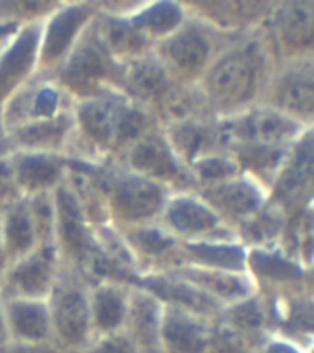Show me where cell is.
Masks as SVG:
<instances>
[{"mask_svg":"<svg viewBox=\"0 0 314 353\" xmlns=\"http://www.w3.org/2000/svg\"><path fill=\"white\" fill-rule=\"evenodd\" d=\"M158 223L180 243L237 237L197 190L171 193Z\"/></svg>","mask_w":314,"mask_h":353,"instance_id":"obj_14","label":"cell"},{"mask_svg":"<svg viewBox=\"0 0 314 353\" xmlns=\"http://www.w3.org/2000/svg\"><path fill=\"white\" fill-rule=\"evenodd\" d=\"M291 148L247 143V145H237V148L231 149L230 153L237 160V164L241 168V173L261 182L264 188H269L270 192V186L274 184L275 176L285 164L286 154H289Z\"/></svg>","mask_w":314,"mask_h":353,"instance_id":"obj_38","label":"cell"},{"mask_svg":"<svg viewBox=\"0 0 314 353\" xmlns=\"http://www.w3.org/2000/svg\"><path fill=\"white\" fill-rule=\"evenodd\" d=\"M171 272L193 283L222 309L258 292V287L247 272L202 269V267H193V265H180Z\"/></svg>","mask_w":314,"mask_h":353,"instance_id":"obj_31","label":"cell"},{"mask_svg":"<svg viewBox=\"0 0 314 353\" xmlns=\"http://www.w3.org/2000/svg\"><path fill=\"white\" fill-rule=\"evenodd\" d=\"M275 59L261 30L239 35L197 83L213 118H230L263 103Z\"/></svg>","mask_w":314,"mask_h":353,"instance_id":"obj_1","label":"cell"},{"mask_svg":"<svg viewBox=\"0 0 314 353\" xmlns=\"http://www.w3.org/2000/svg\"><path fill=\"white\" fill-rule=\"evenodd\" d=\"M6 327L10 342L15 344H43L54 342L52 319L46 300L6 298L2 300Z\"/></svg>","mask_w":314,"mask_h":353,"instance_id":"obj_30","label":"cell"},{"mask_svg":"<svg viewBox=\"0 0 314 353\" xmlns=\"http://www.w3.org/2000/svg\"><path fill=\"white\" fill-rule=\"evenodd\" d=\"M77 162L101 192L110 225L114 228L120 230L129 226L158 223L165 203L173 193L167 188L138 175L118 160Z\"/></svg>","mask_w":314,"mask_h":353,"instance_id":"obj_2","label":"cell"},{"mask_svg":"<svg viewBox=\"0 0 314 353\" xmlns=\"http://www.w3.org/2000/svg\"><path fill=\"white\" fill-rule=\"evenodd\" d=\"M98 17V15H96ZM54 79L70 94L74 101L96 98L118 90L121 79V63L110 55L99 37L96 19L81 41L72 50L65 63L52 74Z\"/></svg>","mask_w":314,"mask_h":353,"instance_id":"obj_4","label":"cell"},{"mask_svg":"<svg viewBox=\"0 0 314 353\" xmlns=\"http://www.w3.org/2000/svg\"><path fill=\"white\" fill-rule=\"evenodd\" d=\"M61 267L63 258L55 245H37L33 250L11 261L0 285V300H48L59 278Z\"/></svg>","mask_w":314,"mask_h":353,"instance_id":"obj_15","label":"cell"},{"mask_svg":"<svg viewBox=\"0 0 314 353\" xmlns=\"http://www.w3.org/2000/svg\"><path fill=\"white\" fill-rule=\"evenodd\" d=\"M274 0H198L186 2L193 15L230 37H239L259 30L269 15Z\"/></svg>","mask_w":314,"mask_h":353,"instance_id":"obj_22","label":"cell"},{"mask_svg":"<svg viewBox=\"0 0 314 353\" xmlns=\"http://www.w3.org/2000/svg\"><path fill=\"white\" fill-rule=\"evenodd\" d=\"M54 342L66 353H79L92 339L90 280L74 265L61 267L59 278L48 296Z\"/></svg>","mask_w":314,"mask_h":353,"instance_id":"obj_5","label":"cell"},{"mask_svg":"<svg viewBox=\"0 0 314 353\" xmlns=\"http://www.w3.org/2000/svg\"><path fill=\"white\" fill-rule=\"evenodd\" d=\"M233 39L189 11L186 22L154 46V54L176 83L197 85Z\"/></svg>","mask_w":314,"mask_h":353,"instance_id":"obj_3","label":"cell"},{"mask_svg":"<svg viewBox=\"0 0 314 353\" xmlns=\"http://www.w3.org/2000/svg\"><path fill=\"white\" fill-rule=\"evenodd\" d=\"M121 10L125 11L129 19L134 22V26L153 46L173 35L189 17L186 2H173V0H151V2L123 0Z\"/></svg>","mask_w":314,"mask_h":353,"instance_id":"obj_32","label":"cell"},{"mask_svg":"<svg viewBox=\"0 0 314 353\" xmlns=\"http://www.w3.org/2000/svg\"><path fill=\"white\" fill-rule=\"evenodd\" d=\"M263 103L280 110L305 129H313L314 59L275 63Z\"/></svg>","mask_w":314,"mask_h":353,"instance_id":"obj_13","label":"cell"},{"mask_svg":"<svg viewBox=\"0 0 314 353\" xmlns=\"http://www.w3.org/2000/svg\"><path fill=\"white\" fill-rule=\"evenodd\" d=\"M175 85L176 81L167 74L153 50L151 54L121 65L118 92L123 94L134 103L149 109L154 114V110L158 109L162 99L169 94Z\"/></svg>","mask_w":314,"mask_h":353,"instance_id":"obj_24","label":"cell"},{"mask_svg":"<svg viewBox=\"0 0 314 353\" xmlns=\"http://www.w3.org/2000/svg\"><path fill=\"white\" fill-rule=\"evenodd\" d=\"M17 197H21V193L17 190L13 173H11L10 148H8V143L2 138L0 140V210Z\"/></svg>","mask_w":314,"mask_h":353,"instance_id":"obj_45","label":"cell"},{"mask_svg":"<svg viewBox=\"0 0 314 353\" xmlns=\"http://www.w3.org/2000/svg\"><path fill=\"white\" fill-rule=\"evenodd\" d=\"M305 352H307V353H314V341L311 342V344H308L307 347H305Z\"/></svg>","mask_w":314,"mask_h":353,"instance_id":"obj_52","label":"cell"},{"mask_svg":"<svg viewBox=\"0 0 314 353\" xmlns=\"http://www.w3.org/2000/svg\"><path fill=\"white\" fill-rule=\"evenodd\" d=\"M311 131H313V137H314V127H313V129H311Z\"/></svg>","mask_w":314,"mask_h":353,"instance_id":"obj_53","label":"cell"},{"mask_svg":"<svg viewBox=\"0 0 314 353\" xmlns=\"http://www.w3.org/2000/svg\"><path fill=\"white\" fill-rule=\"evenodd\" d=\"M160 127L156 116L142 105L118 92L114 107V159L118 160L132 143Z\"/></svg>","mask_w":314,"mask_h":353,"instance_id":"obj_37","label":"cell"},{"mask_svg":"<svg viewBox=\"0 0 314 353\" xmlns=\"http://www.w3.org/2000/svg\"><path fill=\"white\" fill-rule=\"evenodd\" d=\"M193 181L197 190L202 188L217 186L220 182H226L241 173V168L233 159V154L220 151V153H211L206 157H200L189 165Z\"/></svg>","mask_w":314,"mask_h":353,"instance_id":"obj_41","label":"cell"},{"mask_svg":"<svg viewBox=\"0 0 314 353\" xmlns=\"http://www.w3.org/2000/svg\"><path fill=\"white\" fill-rule=\"evenodd\" d=\"M10 162L13 181L22 197L39 193H54L65 184L70 173L72 159L68 154L11 151Z\"/></svg>","mask_w":314,"mask_h":353,"instance_id":"obj_21","label":"cell"},{"mask_svg":"<svg viewBox=\"0 0 314 353\" xmlns=\"http://www.w3.org/2000/svg\"><path fill=\"white\" fill-rule=\"evenodd\" d=\"M162 319H164V305L147 291L132 287L131 307L123 331L136 346L138 353H164Z\"/></svg>","mask_w":314,"mask_h":353,"instance_id":"obj_33","label":"cell"},{"mask_svg":"<svg viewBox=\"0 0 314 353\" xmlns=\"http://www.w3.org/2000/svg\"><path fill=\"white\" fill-rule=\"evenodd\" d=\"M61 0H0V19L21 26L43 22Z\"/></svg>","mask_w":314,"mask_h":353,"instance_id":"obj_43","label":"cell"},{"mask_svg":"<svg viewBox=\"0 0 314 353\" xmlns=\"http://www.w3.org/2000/svg\"><path fill=\"white\" fill-rule=\"evenodd\" d=\"M21 28V24H15V22L0 19V52L4 50L6 44L10 43L11 39H13V35H15Z\"/></svg>","mask_w":314,"mask_h":353,"instance_id":"obj_48","label":"cell"},{"mask_svg":"<svg viewBox=\"0 0 314 353\" xmlns=\"http://www.w3.org/2000/svg\"><path fill=\"white\" fill-rule=\"evenodd\" d=\"M248 248L237 237L182 243V265L247 272Z\"/></svg>","mask_w":314,"mask_h":353,"instance_id":"obj_34","label":"cell"},{"mask_svg":"<svg viewBox=\"0 0 314 353\" xmlns=\"http://www.w3.org/2000/svg\"><path fill=\"white\" fill-rule=\"evenodd\" d=\"M0 353H66L55 342H43V344H15L10 342Z\"/></svg>","mask_w":314,"mask_h":353,"instance_id":"obj_47","label":"cell"},{"mask_svg":"<svg viewBox=\"0 0 314 353\" xmlns=\"http://www.w3.org/2000/svg\"><path fill=\"white\" fill-rule=\"evenodd\" d=\"M0 245L10 261L19 259L39 245L28 201L22 195L0 210Z\"/></svg>","mask_w":314,"mask_h":353,"instance_id":"obj_36","label":"cell"},{"mask_svg":"<svg viewBox=\"0 0 314 353\" xmlns=\"http://www.w3.org/2000/svg\"><path fill=\"white\" fill-rule=\"evenodd\" d=\"M118 232L140 274L167 272L182 265V243L160 223L129 226Z\"/></svg>","mask_w":314,"mask_h":353,"instance_id":"obj_17","label":"cell"},{"mask_svg":"<svg viewBox=\"0 0 314 353\" xmlns=\"http://www.w3.org/2000/svg\"><path fill=\"white\" fill-rule=\"evenodd\" d=\"M162 129L169 140L171 148L175 149V153L187 168L200 157L226 151L224 138L217 118H193V120L169 123Z\"/></svg>","mask_w":314,"mask_h":353,"instance_id":"obj_28","label":"cell"},{"mask_svg":"<svg viewBox=\"0 0 314 353\" xmlns=\"http://www.w3.org/2000/svg\"><path fill=\"white\" fill-rule=\"evenodd\" d=\"M217 320L247 341L253 350H258L259 344L270 335L269 309L259 292L224 307Z\"/></svg>","mask_w":314,"mask_h":353,"instance_id":"obj_35","label":"cell"},{"mask_svg":"<svg viewBox=\"0 0 314 353\" xmlns=\"http://www.w3.org/2000/svg\"><path fill=\"white\" fill-rule=\"evenodd\" d=\"M10 344V336H8V327H6L4 320V309H2V300H0V352Z\"/></svg>","mask_w":314,"mask_h":353,"instance_id":"obj_49","label":"cell"},{"mask_svg":"<svg viewBox=\"0 0 314 353\" xmlns=\"http://www.w3.org/2000/svg\"><path fill=\"white\" fill-rule=\"evenodd\" d=\"M98 15V2H65L41 22L39 33V72L54 74L76 44L81 41Z\"/></svg>","mask_w":314,"mask_h":353,"instance_id":"obj_8","label":"cell"},{"mask_svg":"<svg viewBox=\"0 0 314 353\" xmlns=\"http://www.w3.org/2000/svg\"><path fill=\"white\" fill-rule=\"evenodd\" d=\"M79 353H138V350L125 331H121L114 335L92 336Z\"/></svg>","mask_w":314,"mask_h":353,"instance_id":"obj_44","label":"cell"},{"mask_svg":"<svg viewBox=\"0 0 314 353\" xmlns=\"http://www.w3.org/2000/svg\"><path fill=\"white\" fill-rule=\"evenodd\" d=\"M286 214L272 201L264 204L258 214L236 228L237 239L248 248H274L280 245L285 228Z\"/></svg>","mask_w":314,"mask_h":353,"instance_id":"obj_40","label":"cell"},{"mask_svg":"<svg viewBox=\"0 0 314 353\" xmlns=\"http://www.w3.org/2000/svg\"><path fill=\"white\" fill-rule=\"evenodd\" d=\"M54 197L57 210L55 247L65 263L74 265L88 278L94 265L105 256L98 230L83 212L68 181L55 190Z\"/></svg>","mask_w":314,"mask_h":353,"instance_id":"obj_7","label":"cell"},{"mask_svg":"<svg viewBox=\"0 0 314 353\" xmlns=\"http://www.w3.org/2000/svg\"><path fill=\"white\" fill-rule=\"evenodd\" d=\"M125 283L147 291L165 307L184 309L189 313L200 314L204 319L217 320L222 311V307H219L211 298L206 296L200 289H197L193 283L171 270L154 272V274L136 272V274L129 276Z\"/></svg>","mask_w":314,"mask_h":353,"instance_id":"obj_19","label":"cell"},{"mask_svg":"<svg viewBox=\"0 0 314 353\" xmlns=\"http://www.w3.org/2000/svg\"><path fill=\"white\" fill-rule=\"evenodd\" d=\"M4 142L11 151L70 154L74 143V109L13 129L4 134Z\"/></svg>","mask_w":314,"mask_h":353,"instance_id":"obj_26","label":"cell"},{"mask_svg":"<svg viewBox=\"0 0 314 353\" xmlns=\"http://www.w3.org/2000/svg\"><path fill=\"white\" fill-rule=\"evenodd\" d=\"M278 248L305 270L314 263V204L286 215Z\"/></svg>","mask_w":314,"mask_h":353,"instance_id":"obj_39","label":"cell"},{"mask_svg":"<svg viewBox=\"0 0 314 353\" xmlns=\"http://www.w3.org/2000/svg\"><path fill=\"white\" fill-rule=\"evenodd\" d=\"M224 138V148L230 153L237 145L263 143L275 148H291L305 134V127L281 114L269 105H258L241 114L230 118H217Z\"/></svg>","mask_w":314,"mask_h":353,"instance_id":"obj_11","label":"cell"},{"mask_svg":"<svg viewBox=\"0 0 314 353\" xmlns=\"http://www.w3.org/2000/svg\"><path fill=\"white\" fill-rule=\"evenodd\" d=\"M118 90L74 103L72 159L105 162L114 159V107Z\"/></svg>","mask_w":314,"mask_h":353,"instance_id":"obj_10","label":"cell"},{"mask_svg":"<svg viewBox=\"0 0 314 353\" xmlns=\"http://www.w3.org/2000/svg\"><path fill=\"white\" fill-rule=\"evenodd\" d=\"M10 258H8V254H6V250L2 248V245H0V285H2V280H4L6 276V270H8V267H10Z\"/></svg>","mask_w":314,"mask_h":353,"instance_id":"obj_50","label":"cell"},{"mask_svg":"<svg viewBox=\"0 0 314 353\" xmlns=\"http://www.w3.org/2000/svg\"><path fill=\"white\" fill-rule=\"evenodd\" d=\"M132 287L116 280L90 283V325L92 336L114 335L125 330Z\"/></svg>","mask_w":314,"mask_h":353,"instance_id":"obj_27","label":"cell"},{"mask_svg":"<svg viewBox=\"0 0 314 353\" xmlns=\"http://www.w3.org/2000/svg\"><path fill=\"white\" fill-rule=\"evenodd\" d=\"M259 30L275 63L314 59V0H274Z\"/></svg>","mask_w":314,"mask_h":353,"instance_id":"obj_6","label":"cell"},{"mask_svg":"<svg viewBox=\"0 0 314 353\" xmlns=\"http://www.w3.org/2000/svg\"><path fill=\"white\" fill-rule=\"evenodd\" d=\"M270 201L286 215L314 204V137L311 129L289 149L285 164L270 186Z\"/></svg>","mask_w":314,"mask_h":353,"instance_id":"obj_16","label":"cell"},{"mask_svg":"<svg viewBox=\"0 0 314 353\" xmlns=\"http://www.w3.org/2000/svg\"><path fill=\"white\" fill-rule=\"evenodd\" d=\"M206 203L217 212L226 225L236 230L252 215H255L270 201L269 188H264L252 176L239 173L230 181L217 186L197 190Z\"/></svg>","mask_w":314,"mask_h":353,"instance_id":"obj_18","label":"cell"},{"mask_svg":"<svg viewBox=\"0 0 314 353\" xmlns=\"http://www.w3.org/2000/svg\"><path fill=\"white\" fill-rule=\"evenodd\" d=\"M26 201L39 245H55L57 210H55L54 193H39L26 197Z\"/></svg>","mask_w":314,"mask_h":353,"instance_id":"obj_42","label":"cell"},{"mask_svg":"<svg viewBox=\"0 0 314 353\" xmlns=\"http://www.w3.org/2000/svg\"><path fill=\"white\" fill-rule=\"evenodd\" d=\"M215 320L178 307H165L162 319V352L208 353Z\"/></svg>","mask_w":314,"mask_h":353,"instance_id":"obj_29","label":"cell"},{"mask_svg":"<svg viewBox=\"0 0 314 353\" xmlns=\"http://www.w3.org/2000/svg\"><path fill=\"white\" fill-rule=\"evenodd\" d=\"M305 289L314 294V263L308 267L307 274H305Z\"/></svg>","mask_w":314,"mask_h":353,"instance_id":"obj_51","label":"cell"},{"mask_svg":"<svg viewBox=\"0 0 314 353\" xmlns=\"http://www.w3.org/2000/svg\"><path fill=\"white\" fill-rule=\"evenodd\" d=\"M261 294V292H259ZM266 302L270 333L285 336L302 347L314 341V294L307 289L261 294Z\"/></svg>","mask_w":314,"mask_h":353,"instance_id":"obj_20","label":"cell"},{"mask_svg":"<svg viewBox=\"0 0 314 353\" xmlns=\"http://www.w3.org/2000/svg\"><path fill=\"white\" fill-rule=\"evenodd\" d=\"M74 99L50 74H35L0 109L2 134L74 109Z\"/></svg>","mask_w":314,"mask_h":353,"instance_id":"obj_12","label":"cell"},{"mask_svg":"<svg viewBox=\"0 0 314 353\" xmlns=\"http://www.w3.org/2000/svg\"><path fill=\"white\" fill-rule=\"evenodd\" d=\"M247 274L261 294H280L305 289L307 270L292 261L280 248H252L248 250Z\"/></svg>","mask_w":314,"mask_h":353,"instance_id":"obj_25","label":"cell"},{"mask_svg":"<svg viewBox=\"0 0 314 353\" xmlns=\"http://www.w3.org/2000/svg\"><path fill=\"white\" fill-rule=\"evenodd\" d=\"M255 353H307L305 347H302L296 342L289 341L285 336L270 333L261 344L258 346Z\"/></svg>","mask_w":314,"mask_h":353,"instance_id":"obj_46","label":"cell"},{"mask_svg":"<svg viewBox=\"0 0 314 353\" xmlns=\"http://www.w3.org/2000/svg\"><path fill=\"white\" fill-rule=\"evenodd\" d=\"M96 28L110 55L121 65L151 54L154 50L153 44L121 10V2H98Z\"/></svg>","mask_w":314,"mask_h":353,"instance_id":"obj_23","label":"cell"},{"mask_svg":"<svg viewBox=\"0 0 314 353\" xmlns=\"http://www.w3.org/2000/svg\"><path fill=\"white\" fill-rule=\"evenodd\" d=\"M118 162L138 175L167 188L169 192L197 190L191 171L171 148L162 125L134 142Z\"/></svg>","mask_w":314,"mask_h":353,"instance_id":"obj_9","label":"cell"}]
</instances>
